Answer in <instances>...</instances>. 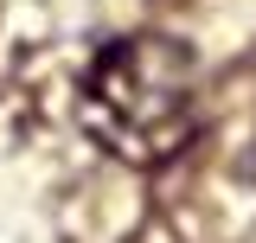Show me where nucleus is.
I'll list each match as a JSON object with an SVG mask.
<instances>
[{
	"label": "nucleus",
	"mask_w": 256,
	"mask_h": 243,
	"mask_svg": "<svg viewBox=\"0 0 256 243\" xmlns=\"http://www.w3.org/2000/svg\"><path fill=\"white\" fill-rule=\"evenodd\" d=\"M77 128L122 166H160L198 134V58L166 32L109 38L77 84Z\"/></svg>",
	"instance_id": "nucleus-1"
}]
</instances>
